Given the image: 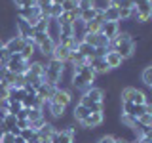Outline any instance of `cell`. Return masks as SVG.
<instances>
[{
    "label": "cell",
    "instance_id": "cell-1",
    "mask_svg": "<svg viewBox=\"0 0 152 143\" xmlns=\"http://www.w3.org/2000/svg\"><path fill=\"white\" fill-rule=\"evenodd\" d=\"M61 71H63V63H61V61H57V59H48L46 71H44V82L57 88L59 78H61Z\"/></svg>",
    "mask_w": 152,
    "mask_h": 143
},
{
    "label": "cell",
    "instance_id": "cell-2",
    "mask_svg": "<svg viewBox=\"0 0 152 143\" xmlns=\"http://www.w3.org/2000/svg\"><path fill=\"white\" fill-rule=\"evenodd\" d=\"M120 101H129V103H135V105H145L146 103V94L141 92V90L133 88V86H126L122 88L120 92Z\"/></svg>",
    "mask_w": 152,
    "mask_h": 143
},
{
    "label": "cell",
    "instance_id": "cell-3",
    "mask_svg": "<svg viewBox=\"0 0 152 143\" xmlns=\"http://www.w3.org/2000/svg\"><path fill=\"white\" fill-rule=\"evenodd\" d=\"M6 69L10 73H15V74H25L28 71V61L23 59L21 54H12L6 63Z\"/></svg>",
    "mask_w": 152,
    "mask_h": 143
},
{
    "label": "cell",
    "instance_id": "cell-4",
    "mask_svg": "<svg viewBox=\"0 0 152 143\" xmlns=\"http://www.w3.org/2000/svg\"><path fill=\"white\" fill-rule=\"evenodd\" d=\"M15 35L19 38H23V40H32V36H34V29H32V25L28 21H25V19L17 17L15 15Z\"/></svg>",
    "mask_w": 152,
    "mask_h": 143
},
{
    "label": "cell",
    "instance_id": "cell-5",
    "mask_svg": "<svg viewBox=\"0 0 152 143\" xmlns=\"http://www.w3.org/2000/svg\"><path fill=\"white\" fill-rule=\"evenodd\" d=\"M103 122H104V111L103 113H89V116L84 118V120L80 122V126H82L84 130H95V128H99Z\"/></svg>",
    "mask_w": 152,
    "mask_h": 143
},
{
    "label": "cell",
    "instance_id": "cell-6",
    "mask_svg": "<svg viewBox=\"0 0 152 143\" xmlns=\"http://www.w3.org/2000/svg\"><path fill=\"white\" fill-rule=\"evenodd\" d=\"M114 52H118V54L122 55V59H129V57L135 55V40H126V42H120V44H116L112 48Z\"/></svg>",
    "mask_w": 152,
    "mask_h": 143
},
{
    "label": "cell",
    "instance_id": "cell-7",
    "mask_svg": "<svg viewBox=\"0 0 152 143\" xmlns=\"http://www.w3.org/2000/svg\"><path fill=\"white\" fill-rule=\"evenodd\" d=\"M120 111H122V114H127V116L137 120L141 114H145V105H135V103H129V101H124L120 105Z\"/></svg>",
    "mask_w": 152,
    "mask_h": 143
},
{
    "label": "cell",
    "instance_id": "cell-8",
    "mask_svg": "<svg viewBox=\"0 0 152 143\" xmlns=\"http://www.w3.org/2000/svg\"><path fill=\"white\" fill-rule=\"evenodd\" d=\"M23 46H25V40H23V38H19L17 35H13V36H10L8 40H6L4 50H6L10 55H12V54H21Z\"/></svg>",
    "mask_w": 152,
    "mask_h": 143
},
{
    "label": "cell",
    "instance_id": "cell-9",
    "mask_svg": "<svg viewBox=\"0 0 152 143\" xmlns=\"http://www.w3.org/2000/svg\"><path fill=\"white\" fill-rule=\"evenodd\" d=\"M50 101H55V103L63 105V107H69L70 101H72V92L66 90V88H57L55 94H53V97H51Z\"/></svg>",
    "mask_w": 152,
    "mask_h": 143
},
{
    "label": "cell",
    "instance_id": "cell-10",
    "mask_svg": "<svg viewBox=\"0 0 152 143\" xmlns=\"http://www.w3.org/2000/svg\"><path fill=\"white\" fill-rule=\"evenodd\" d=\"M82 97L88 99V101L104 103V90H103V88H95V86H89V88L82 94Z\"/></svg>",
    "mask_w": 152,
    "mask_h": 143
},
{
    "label": "cell",
    "instance_id": "cell-11",
    "mask_svg": "<svg viewBox=\"0 0 152 143\" xmlns=\"http://www.w3.org/2000/svg\"><path fill=\"white\" fill-rule=\"evenodd\" d=\"M101 32L108 38V40H114L116 35L120 32V21H104L103 27H101Z\"/></svg>",
    "mask_w": 152,
    "mask_h": 143
},
{
    "label": "cell",
    "instance_id": "cell-12",
    "mask_svg": "<svg viewBox=\"0 0 152 143\" xmlns=\"http://www.w3.org/2000/svg\"><path fill=\"white\" fill-rule=\"evenodd\" d=\"M88 65L95 71V74H107L110 71L107 61H104V57H91V59H88Z\"/></svg>",
    "mask_w": 152,
    "mask_h": 143
},
{
    "label": "cell",
    "instance_id": "cell-13",
    "mask_svg": "<svg viewBox=\"0 0 152 143\" xmlns=\"http://www.w3.org/2000/svg\"><path fill=\"white\" fill-rule=\"evenodd\" d=\"M59 32H61V25H59V21L53 17H50L48 19V29H46V35L51 38V40L55 42V44H59Z\"/></svg>",
    "mask_w": 152,
    "mask_h": 143
},
{
    "label": "cell",
    "instance_id": "cell-14",
    "mask_svg": "<svg viewBox=\"0 0 152 143\" xmlns=\"http://www.w3.org/2000/svg\"><path fill=\"white\" fill-rule=\"evenodd\" d=\"M104 61H107V65H108V69H120V67L124 65V59H122V55L118 54V52H114V50H108L107 52V55H104Z\"/></svg>",
    "mask_w": 152,
    "mask_h": 143
},
{
    "label": "cell",
    "instance_id": "cell-15",
    "mask_svg": "<svg viewBox=\"0 0 152 143\" xmlns=\"http://www.w3.org/2000/svg\"><path fill=\"white\" fill-rule=\"evenodd\" d=\"M55 86H50V84H40L36 88V97L38 99H42V101H50L51 97H53V94H55Z\"/></svg>",
    "mask_w": 152,
    "mask_h": 143
},
{
    "label": "cell",
    "instance_id": "cell-16",
    "mask_svg": "<svg viewBox=\"0 0 152 143\" xmlns=\"http://www.w3.org/2000/svg\"><path fill=\"white\" fill-rule=\"evenodd\" d=\"M72 38H76L78 42H84V38H86V23L84 21H80V19H76V21L72 23Z\"/></svg>",
    "mask_w": 152,
    "mask_h": 143
},
{
    "label": "cell",
    "instance_id": "cell-17",
    "mask_svg": "<svg viewBox=\"0 0 152 143\" xmlns=\"http://www.w3.org/2000/svg\"><path fill=\"white\" fill-rule=\"evenodd\" d=\"M69 57H70V50L66 46H61V44L55 46L51 59H57V61H61V63H66V61H69Z\"/></svg>",
    "mask_w": 152,
    "mask_h": 143
},
{
    "label": "cell",
    "instance_id": "cell-18",
    "mask_svg": "<svg viewBox=\"0 0 152 143\" xmlns=\"http://www.w3.org/2000/svg\"><path fill=\"white\" fill-rule=\"evenodd\" d=\"M55 130H57V128H55L51 122H46L44 126H42L40 130L36 132V136L40 137V141H46V139H51V136H53V132H55Z\"/></svg>",
    "mask_w": 152,
    "mask_h": 143
},
{
    "label": "cell",
    "instance_id": "cell-19",
    "mask_svg": "<svg viewBox=\"0 0 152 143\" xmlns=\"http://www.w3.org/2000/svg\"><path fill=\"white\" fill-rule=\"evenodd\" d=\"M88 116H89V109L84 107L82 103H78V105L72 109V118H74L76 122H82L84 118H88Z\"/></svg>",
    "mask_w": 152,
    "mask_h": 143
},
{
    "label": "cell",
    "instance_id": "cell-20",
    "mask_svg": "<svg viewBox=\"0 0 152 143\" xmlns=\"http://www.w3.org/2000/svg\"><path fill=\"white\" fill-rule=\"evenodd\" d=\"M65 111H66V107H63V105H59L55 101H50V116L51 118H63Z\"/></svg>",
    "mask_w": 152,
    "mask_h": 143
},
{
    "label": "cell",
    "instance_id": "cell-21",
    "mask_svg": "<svg viewBox=\"0 0 152 143\" xmlns=\"http://www.w3.org/2000/svg\"><path fill=\"white\" fill-rule=\"evenodd\" d=\"M80 103H82L84 107H88V109H89V113H103V109H104V103L88 101V99H84L82 95H80Z\"/></svg>",
    "mask_w": 152,
    "mask_h": 143
},
{
    "label": "cell",
    "instance_id": "cell-22",
    "mask_svg": "<svg viewBox=\"0 0 152 143\" xmlns=\"http://www.w3.org/2000/svg\"><path fill=\"white\" fill-rule=\"evenodd\" d=\"M141 80H142V84H145L146 88L152 90V63L146 65L145 69L141 71Z\"/></svg>",
    "mask_w": 152,
    "mask_h": 143
},
{
    "label": "cell",
    "instance_id": "cell-23",
    "mask_svg": "<svg viewBox=\"0 0 152 143\" xmlns=\"http://www.w3.org/2000/svg\"><path fill=\"white\" fill-rule=\"evenodd\" d=\"M103 17H104V21H120V13H118V8L108 6V8L103 12Z\"/></svg>",
    "mask_w": 152,
    "mask_h": 143
},
{
    "label": "cell",
    "instance_id": "cell-24",
    "mask_svg": "<svg viewBox=\"0 0 152 143\" xmlns=\"http://www.w3.org/2000/svg\"><path fill=\"white\" fill-rule=\"evenodd\" d=\"M78 52L86 57V59H91V57L95 55V48H93V46H89V44H86V42H80Z\"/></svg>",
    "mask_w": 152,
    "mask_h": 143
},
{
    "label": "cell",
    "instance_id": "cell-25",
    "mask_svg": "<svg viewBox=\"0 0 152 143\" xmlns=\"http://www.w3.org/2000/svg\"><path fill=\"white\" fill-rule=\"evenodd\" d=\"M97 17V8H89V10H82L80 12V21L88 23V21H93Z\"/></svg>",
    "mask_w": 152,
    "mask_h": 143
},
{
    "label": "cell",
    "instance_id": "cell-26",
    "mask_svg": "<svg viewBox=\"0 0 152 143\" xmlns=\"http://www.w3.org/2000/svg\"><path fill=\"white\" fill-rule=\"evenodd\" d=\"M19 136H21L23 139H25V141L28 143V141H32V139H34V137H36V132L32 130V128H23V130H21V133H19Z\"/></svg>",
    "mask_w": 152,
    "mask_h": 143
},
{
    "label": "cell",
    "instance_id": "cell-27",
    "mask_svg": "<svg viewBox=\"0 0 152 143\" xmlns=\"http://www.w3.org/2000/svg\"><path fill=\"white\" fill-rule=\"evenodd\" d=\"M48 19H50V17H48ZM48 19H46V17H40V19H38V23L32 27V29H34V32H46V29H48Z\"/></svg>",
    "mask_w": 152,
    "mask_h": 143
},
{
    "label": "cell",
    "instance_id": "cell-28",
    "mask_svg": "<svg viewBox=\"0 0 152 143\" xmlns=\"http://www.w3.org/2000/svg\"><path fill=\"white\" fill-rule=\"evenodd\" d=\"M40 116H42V111H40V109H27V118H28V122H34V120H38Z\"/></svg>",
    "mask_w": 152,
    "mask_h": 143
},
{
    "label": "cell",
    "instance_id": "cell-29",
    "mask_svg": "<svg viewBox=\"0 0 152 143\" xmlns=\"http://www.w3.org/2000/svg\"><path fill=\"white\" fill-rule=\"evenodd\" d=\"M137 122L141 124V126H145V128H150L152 126V114H141L139 118H137Z\"/></svg>",
    "mask_w": 152,
    "mask_h": 143
},
{
    "label": "cell",
    "instance_id": "cell-30",
    "mask_svg": "<svg viewBox=\"0 0 152 143\" xmlns=\"http://www.w3.org/2000/svg\"><path fill=\"white\" fill-rule=\"evenodd\" d=\"M63 13V8L59 6V4H51V8H50V17H53V19H59V15Z\"/></svg>",
    "mask_w": 152,
    "mask_h": 143
},
{
    "label": "cell",
    "instance_id": "cell-31",
    "mask_svg": "<svg viewBox=\"0 0 152 143\" xmlns=\"http://www.w3.org/2000/svg\"><path fill=\"white\" fill-rule=\"evenodd\" d=\"M21 109H23V105L19 103V101H12V103L8 105V109H6V111H8L10 114H17L19 111H21Z\"/></svg>",
    "mask_w": 152,
    "mask_h": 143
},
{
    "label": "cell",
    "instance_id": "cell-32",
    "mask_svg": "<svg viewBox=\"0 0 152 143\" xmlns=\"http://www.w3.org/2000/svg\"><path fill=\"white\" fill-rule=\"evenodd\" d=\"M15 8H31L34 6V0H12Z\"/></svg>",
    "mask_w": 152,
    "mask_h": 143
},
{
    "label": "cell",
    "instance_id": "cell-33",
    "mask_svg": "<svg viewBox=\"0 0 152 143\" xmlns=\"http://www.w3.org/2000/svg\"><path fill=\"white\" fill-rule=\"evenodd\" d=\"M76 8H78L80 12H82V10H89V8H93V0H78Z\"/></svg>",
    "mask_w": 152,
    "mask_h": 143
},
{
    "label": "cell",
    "instance_id": "cell-34",
    "mask_svg": "<svg viewBox=\"0 0 152 143\" xmlns=\"http://www.w3.org/2000/svg\"><path fill=\"white\" fill-rule=\"evenodd\" d=\"M76 0H65L63 4H61V8H63V12H72V10L76 8Z\"/></svg>",
    "mask_w": 152,
    "mask_h": 143
},
{
    "label": "cell",
    "instance_id": "cell-35",
    "mask_svg": "<svg viewBox=\"0 0 152 143\" xmlns=\"http://www.w3.org/2000/svg\"><path fill=\"white\" fill-rule=\"evenodd\" d=\"M46 122H50V120H46L44 116H40V118H38V120H34V122H31V128H32V130H34V132H38V130H40V128L44 126Z\"/></svg>",
    "mask_w": 152,
    "mask_h": 143
},
{
    "label": "cell",
    "instance_id": "cell-36",
    "mask_svg": "<svg viewBox=\"0 0 152 143\" xmlns=\"http://www.w3.org/2000/svg\"><path fill=\"white\" fill-rule=\"evenodd\" d=\"M13 141H15V136L12 132H4L2 137H0V143H13Z\"/></svg>",
    "mask_w": 152,
    "mask_h": 143
},
{
    "label": "cell",
    "instance_id": "cell-37",
    "mask_svg": "<svg viewBox=\"0 0 152 143\" xmlns=\"http://www.w3.org/2000/svg\"><path fill=\"white\" fill-rule=\"evenodd\" d=\"M25 84H27V76H25V74H17V76H15V84H13V88H23Z\"/></svg>",
    "mask_w": 152,
    "mask_h": 143
},
{
    "label": "cell",
    "instance_id": "cell-38",
    "mask_svg": "<svg viewBox=\"0 0 152 143\" xmlns=\"http://www.w3.org/2000/svg\"><path fill=\"white\" fill-rule=\"evenodd\" d=\"M108 50H110V48H107V46H97L95 48V55L93 57H104Z\"/></svg>",
    "mask_w": 152,
    "mask_h": 143
},
{
    "label": "cell",
    "instance_id": "cell-39",
    "mask_svg": "<svg viewBox=\"0 0 152 143\" xmlns=\"http://www.w3.org/2000/svg\"><path fill=\"white\" fill-rule=\"evenodd\" d=\"M17 128H19V130H23V128H31L28 118H17Z\"/></svg>",
    "mask_w": 152,
    "mask_h": 143
},
{
    "label": "cell",
    "instance_id": "cell-40",
    "mask_svg": "<svg viewBox=\"0 0 152 143\" xmlns=\"http://www.w3.org/2000/svg\"><path fill=\"white\" fill-rule=\"evenodd\" d=\"M95 143H114V136H110V133H107V136H101Z\"/></svg>",
    "mask_w": 152,
    "mask_h": 143
},
{
    "label": "cell",
    "instance_id": "cell-41",
    "mask_svg": "<svg viewBox=\"0 0 152 143\" xmlns=\"http://www.w3.org/2000/svg\"><path fill=\"white\" fill-rule=\"evenodd\" d=\"M51 4V0H34V6H38L40 10H44L46 6H50Z\"/></svg>",
    "mask_w": 152,
    "mask_h": 143
},
{
    "label": "cell",
    "instance_id": "cell-42",
    "mask_svg": "<svg viewBox=\"0 0 152 143\" xmlns=\"http://www.w3.org/2000/svg\"><path fill=\"white\" fill-rule=\"evenodd\" d=\"M114 143H129V139L124 136H114Z\"/></svg>",
    "mask_w": 152,
    "mask_h": 143
},
{
    "label": "cell",
    "instance_id": "cell-43",
    "mask_svg": "<svg viewBox=\"0 0 152 143\" xmlns=\"http://www.w3.org/2000/svg\"><path fill=\"white\" fill-rule=\"evenodd\" d=\"M13 143H27L25 139H23V137L21 136H15V141H13Z\"/></svg>",
    "mask_w": 152,
    "mask_h": 143
},
{
    "label": "cell",
    "instance_id": "cell-44",
    "mask_svg": "<svg viewBox=\"0 0 152 143\" xmlns=\"http://www.w3.org/2000/svg\"><path fill=\"white\" fill-rule=\"evenodd\" d=\"M28 143H42V141H40V137H38V136H36V137H34V139H32V141H28Z\"/></svg>",
    "mask_w": 152,
    "mask_h": 143
},
{
    "label": "cell",
    "instance_id": "cell-45",
    "mask_svg": "<svg viewBox=\"0 0 152 143\" xmlns=\"http://www.w3.org/2000/svg\"><path fill=\"white\" fill-rule=\"evenodd\" d=\"M63 2H65V0H51V4H59V6H61Z\"/></svg>",
    "mask_w": 152,
    "mask_h": 143
},
{
    "label": "cell",
    "instance_id": "cell-46",
    "mask_svg": "<svg viewBox=\"0 0 152 143\" xmlns=\"http://www.w3.org/2000/svg\"><path fill=\"white\" fill-rule=\"evenodd\" d=\"M4 44H6V40H2V38H0V50H4Z\"/></svg>",
    "mask_w": 152,
    "mask_h": 143
},
{
    "label": "cell",
    "instance_id": "cell-47",
    "mask_svg": "<svg viewBox=\"0 0 152 143\" xmlns=\"http://www.w3.org/2000/svg\"><path fill=\"white\" fill-rule=\"evenodd\" d=\"M135 143H141V141H139V139H137V137H135Z\"/></svg>",
    "mask_w": 152,
    "mask_h": 143
},
{
    "label": "cell",
    "instance_id": "cell-48",
    "mask_svg": "<svg viewBox=\"0 0 152 143\" xmlns=\"http://www.w3.org/2000/svg\"><path fill=\"white\" fill-rule=\"evenodd\" d=\"M108 2H114V0H108Z\"/></svg>",
    "mask_w": 152,
    "mask_h": 143
}]
</instances>
